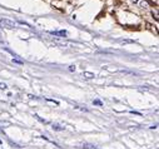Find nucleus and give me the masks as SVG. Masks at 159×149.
<instances>
[{"label": "nucleus", "mask_w": 159, "mask_h": 149, "mask_svg": "<svg viewBox=\"0 0 159 149\" xmlns=\"http://www.w3.org/2000/svg\"><path fill=\"white\" fill-rule=\"evenodd\" d=\"M15 25H16L15 21H13V20H9V19H1L0 20V26L5 28V29H14Z\"/></svg>", "instance_id": "nucleus-1"}, {"label": "nucleus", "mask_w": 159, "mask_h": 149, "mask_svg": "<svg viewBox=\"0 0 159 149\" xmlns=\"http://www.w3.org/2000/svg\"><path fill=\"white\" fill-rule=\"evenodd\" d=\"M52 35H58V37H66L68 35V31L65 30H60V31H50Z\"/></svg>", "instance_id": "nucleus-2"}, {"label": "nucleus", "mask_w": 159, "mask_h": 149, "mask_svg": "<svg viewBox=\"0 0 159 149\" xmlns=\"http://www.w3.org/2000/svg\"><path fill=\"white\" fill-rule=\"evenodd\" d=\"M83 76L87 78V79H93L95 75L93 73H90V72H84V73H83Z\"/></svg>", "instance_id": "nucleus-3"}, {"label": "nucleus", "mask_w": 159, "mask_h": 149, "mask_svg": "<svg viewBox=\"0 0 159 149\" xmlns=\"http://www.w3.org/2000/svg\"><path fill=\"white\" fill-rule=\"evenodd\" d=\"M53 129H55V130H64V127H60L58 124H55V125H53Z\"/></svg>", "instance_id": "nucleus-4"}, {"label": "nucleus", "mask_w": 159, "mask_h": 149, "mask_svg": "<svg viewBox=\"0 0 159 149\" xmlns=\"http://www.w3.org/2000/svg\"><path fill=\"white\" fill-rule=\"evenodd\" d=\"M140 6H142V8H147V6H148V1H147V0L142 1V3H140Z\"/></svg>", "instance_id": "nucleus-5"}, {"label": "nucleus", "mask_w": 159, "mask_h": 149, "mask_svg": "<svg viewBox=\"0 0 159 149\" xmlns=\"http://www.w3.org/2000/svg\"><path fill=\"white\" fill-rule=\"evenodd\" d=\"M153 16L155 18V20H158V10H153Z\"/></svg>", "instance_id": "nucleus-6"}, {"label": "nucleus", "mask_w": 159, "mask_h": 149, "mask_svg": "<svg viewBox=\"0 0 159 149\" xmlns=\"http://www.w3.org/2000/svg\"><path fill=\"white\" fill-rule=\"evenodd\" d=\"M0 89H6V84L0 83Z\"/></svg>", "instance_id": "nucleus-7"}, {"label": "nucleus", "mask_w": 159, "mask_h": 149, "mask_svg": "<svg viewBox=\"0 0 159 149\" xmlns=\"http://www.w3.org/2000/svg\"><path fill=\"white\" fill-rule=\"evenodd\" d=\"M94 104H96V105H102V102H100V100H94Z\"/></svg>", "instance_id": "nucleus-8"}, {"label": "nucleus", "mask_w": 159, "mask_h": 149, "mask_svg": "<svg viewBox=\"0 0 159 149\" xmlns=\"http://www.w3.org/2000/svg\"><path fill=\"white\" fill-rule=\"evenodd\" d=\"M69 70H70V72H75V67H69Z\"/></svg>", "instance_id": "nucleus-9"}, {"label": "nucleus", "mask_w": 159, "mask_h": 149, "mask_svg": "<svg viewBox=\"0 0 159 149\" xmlns=\"http://www.w3.org/2000/svg\"><path fill=\"white\" fill-rule=\"evenodd\" d=\"M132 1H134V3H138V1H139V0H132Z\"/></svg>", "instance_id": "nucleus-10"}]
</instances>
